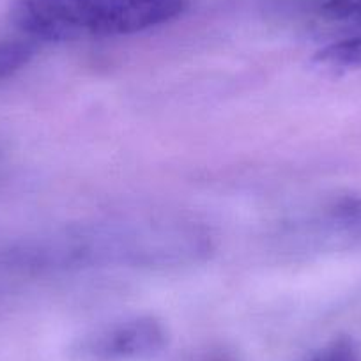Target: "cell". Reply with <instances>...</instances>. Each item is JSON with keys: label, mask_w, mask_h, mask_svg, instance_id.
I'll use <instances>...</instances> for the list:
<instances>
[{"label": "cell", "mask_w": 361, "mask_h": 361, "mask_svg": "<svg viewBox=\"0 0 361 361\" xmlns=\"http://www.w3.org/2000/svg\"><path fill=\"white\" fill-rule=\"evenodd\" d=\"M165 345V329L154 319L124 322L96 338L90 350L103 357H142Z\"/></svg>", "instance_id": "obj_2"}, {"label": "cell", "mask_w": 361, "mask_h": 361, "mask_svg": "<svg viewBox=\"0 0 361 361\" xmlns=\"http://www.w3.org/2000/svg\"><path fill=\"white\" fill-rule=\"evenodd\" d=\"M322 15L331 22L361 23V0H328Z\"/></svg>", "instance_id": "obj_5"}, {"label": "cell", "mask_w": 361, "mask_h": 361, "mask_svg": "<svg viewBox=\"0 0 361 361\" xmlns=\"http://www.w3.org/2000/svg\"><path fill=\"white\" fill-rule=\"evenodd\" d=\"M36 55V43L32 39L0 41V82L25 68Z\"/></svg>", "instance_id": "obj_4"}, {"label": "cell", "mask_w": 361, "mask_h": 361, "mask_svg": "<svg viewBox=\"0 0 361 361\" xmlns=\"http://www.w3.org/2000/svg\"><path fill=\"white\" fill-rule=\"evenodd\" d=\"M315 62L326 69L335 71H350L361 69V36L349 37L322 48L315 55Z\"/></svg>", "instance_id": "obj_3"}, {"label": "cell", "mask_w": 361, "mask_h": 361, "mask_svg": "<svg viewBox=\"0 0 361 361\" xmlns=\"http://www.w3.org/2000/svg\"><path fill=\"white\" fill-rule=\"evenodd\" d=\"M186 9L188 0H15L9 20L27 39L80 41L144 32Z\"/></svg>", "instance_id": "obj_1"}, {"label": "cell", "mask_w": 361, "mask_h": 361, "mask_svg": "<svg viewBox=\"0 0 361 361\" xmlns=\"http://www.w3.org/2000/svg\"><path fill=\"white\" fill-rule=\"evenodd\" d=\"M314 361H361V350L350 338H338L326 347Z\"/></svg>", "instance_id": "obj_6"}]
</instances>
